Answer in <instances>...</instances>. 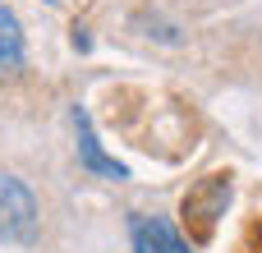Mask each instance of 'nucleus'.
Wrapping results in <instances>:
<instances>
[{
	"mask_svg": "<svg viewBox=\"0 0 262 253\" xmlns=\"http://www.w3.org/2000/svg\"><path fill=\"white\" fill-rule=\"evenodd\" d=\"M226 203H230V175H207V180L184 198V221L193 226L198 240L212 235V226H216V217L226 212Z\"/></svg>",
	"mask_w": 262,
	"mask_h": 253,
	"instance_id": "f03ea898",
	"label": "nucleus"
},
{
	"mask_svg": "<svg viewBox=\"0 0 262 253\" xmlns=\"http://www.w3.org/2000/svg\"><path fill=\"white\" fill-rule=\"evenodd\" d=\"M32 235H37V198L28 194L23 180L0 175V240L32 244Z\"/></svg>",
	"mask_w": 262,
	"mask_h": 253,
	"instance_id": "f257e3e1",
	"label": "nucleus"
},
{
	"mask_svg": "<svg viewBox=\"0 0 262 253\" xmlns=\"http://www.w3.org/2000/svg\"><path fill=\"white\" fill-rule=\"evenodd\" d=\"M18 69H23V32H18V18L0 0V78H14Z\"/></svg>",
	"mask_w": 262,
	"mask_h": 253,
	"instance_id": "39448f33",
	"label": "nucleus"
},
{
	"mask_svg": "<svg viewBox=\"0 0 262 253\" xmlns=\"http://www.w3.org/2000/svg\"><path fill=\"white\" fill-rule=\"evenodd\" d=\"M129 240H134V253H193L180 230L161 217H129Z\"/></svg>",
	"mask_w": 262,
	"mask_h": 253,
	"instance_id": "7ed1b4c3",
	"label": "nucleus"
},
{
	"mask_svg": "<svg viewBox=\"0 0 262 253\" xmlns=\"http://www.w3.org/2000/svg\"><path fill=\"white\" fill-rule=\"evenodd\" d=\"M74 129H78V161H83L88 171H97V175H106V180H129V171H124L115 157H106V152H101V143H97L92 120H88V111H83V106H74Z\"/></svg>",
	"mask_w": 262,
	"mask_h": 253,
	"instance_id": "20e7f679",
	"label": "nucleus"
}]
</instances>
